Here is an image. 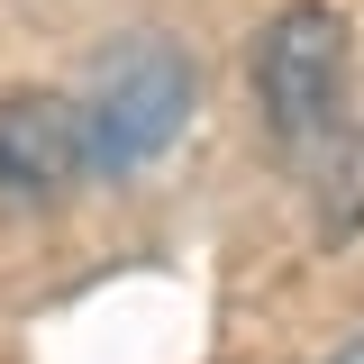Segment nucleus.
<instances>
[{
    "label": "nucleus",
    "mask_w": 364,
    "mask_h": 364,
    "mask_svg": "<svg viewBox=\"0 0 364 364\" xmlns=\"http://www.w3.org/2000/svg\"><path fill=\"white\" fill-rule=\"evenodd\" d=\"M82 136H91V173H136L182 136L200 73L173 37H119L109 55H91L82 73Z\"/></svg>",
    "instance_id": "f03ea898"
},
{
    "label": "nucleus",
    "mask_w": 364,
    "mask_h": 364,
    "mask_svg": "<svg viewBox=\"0 0 364 364\" xmlns=\"http://www.w3.org/2000/svg\"><path fill=\"white\" fill-rule=\"evenodd\" d=\"M91 173L82 100L64 91H0V191L9 200H64Z\"/></svg>",
    "instance_id": "7ed1b4c3"
},
{
    "label": "nucleus",
    "mask_w": 364,
    "mask_h": 364,
    "mask_svg": "<svg viewBox=\"0 0 364 364\" xmlns=\"http://www.w3.org/2000/svg\"><path fill=\"white\" fill-rule=\"evenodd\" d=\"M255 100L301 173L328 182L346 164V18L328 0H291L255 37Z\"/></svg>",
    "instance_id": "f257e3e1"
},
{
    "label": "nucleus",
    "mask_w": 364,
    "mask_h": 364,
    "mask_svg": "<svg viewBox=\"0 0 364 364\" xmlns=\"http://www.w3.org/2000/svg\"><path fill=\"white\" fill-rule=\"evenodd\" d=\"M328 364H364V337H346V346H337V355H328Z\"/></svg>",
    "instance_id": "20e7f679"
}]
</instances>
